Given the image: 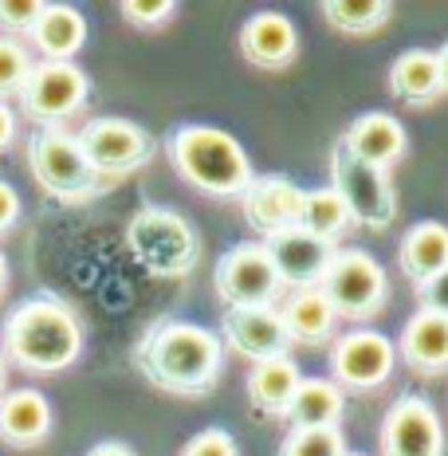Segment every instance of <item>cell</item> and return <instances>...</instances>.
I'll return each mask as SVG.
<instances>
[{
	"instance_id": "obj_1",
	"label": "cell",
	"mask_w": 448,
	"mask_h": 456,
	"mask_svg": "<svg viewBox=\"0 0 448 456\" xmlns=\"http://www.w3.org/2000/svg\"><path fill=\"white\" fill-rule=\"evenodd\" d=\"M138 374L174 397H205L224 366V346L201 322L161 319L142 335L134 350Z\"/></svg>"
},
{
	"instance_id": "obj_2",
	"label": "cell",
	"mask_w": 448,
	"mask_h": 456,
	"mask_svg": "<svg viewBox=\"0 0 448 456\" xmlns=\"http://www.w3.org/2000/svg\"><path fill=\"white\" fill-rule=\"evenodd\" d=\"M0 354L28 374H60L83 354V322L60 296H32L8 311Z\"/></svg>"
},
{
	"instance_id": "obj_3",
	"label": "cell",
	"mask_w": 448,
	"mask_h": 456,
	"mask_svg": "<svg viewBox=\"0 0 448 456\" xmlns=\"http://www.w3.org/2000/svg\"><path fill=\"white\" fill-rule=\"evenodd\" d=\"M169 161L193 189L208 197H244L252 185V161L244 146L221 126H201V122H185L169 134Z\"/></svg>"
},
{
	"instance_id": "obj_4",
	"label": "cell",
	"mask_w": 448,
	"mask_h": 456,
	"mask_svg": "<svg viewBox=\"0 0 448 456\" xmlns=\"http://www.w3.org/2000/svg\"><path fill=\"white\" fill-rule=\"evenodd\" d=\"M126 244L142 268L161 280H181L201 260L197 228L166 205H142L126 224Z\"/></svg>"
},
{
	"instance_id": "obj_5",
	"label": "cell",
	"mask_w": 448,
	"mask_h": 456,
	"mask_svg": "<svg viewBox=\"0 0 448 456\" xmlns=\"http://www.w3.org/2000/svg\"><path fill=\"white\" fill-rule=\"evenodd\" d=\"M28 169H32L36 185L63 205H83L107 189V182H102L91 169V161L83 158L75 134H68L63 126L36 130L32 142H28Z\"/></svg>"
},
{
	"instance_id": "obj_6",
	"label": "cell",
	"mask_w": 448,
	"mask_h": 456,
	"mask_svg": "<svg viewBox=\"0 0 448 456\" xmlns=\"http://www.w3.org/2000/svg\"><path fill=\"white\" fill-rule=\"evenodd\" d=\"M319 291H322V299L330 303L335 319L362 322V319H374L378 311L386 307L389 280H386L381 264L370 252L338 248L335 260H330V268H327V275H322Z\"/></svg>"
},
{
	"instance_id": "obj_7",
	"label": "cell",
	"mask_w": 448,
	"mask_h": 456,
	"mask_svg": "<svg viewBox=\"0 0 448 456\" xmlns=\"http://www.w3.org/2000/svg\"><path fill=\"white\" fill-rule=\"evenodd\" d=\"M75 142H79L83 158L91 161V169L107 185L138 174V169L150 166V158H154V138H150V130H142L138 122H130V118H114V114L87 118L83 130L75 134Z\"/></svg>"
},
{
	"instance_id": "obj_8",
	"label": "cell",
	"mask_w": 448,
	"mask_h": 456,
	"mask_svg": "<svg viewBox=\"0 0 448 456\" xmlns=\"http://www.w3.org/2000/svg\"><path fill=\"white\" fill-rule=\"evenodd\" d=\"M330 189L338 193V201L346 205L350 224H362L370 232H386L397 216V193L389 185L386 169H374L366 161L350 158L342 146L330 154Z\"/></svg>"
},
{
	"instance_id": "obj_9",
	"label": "cell",
	"mask_w": 448,
	"mask_h": 456,
	"mask_svg": "<svg viewBox=\"0 0 448 456\" xmlns=\"http://www.w3.org/2000/svg\"><path fill=\"white\" fill-rule=\"evenodd\" d=\"M91 79L83 68L75 63H32L24 87H20V114L28 122H36L40 130H60L71 114H79L87 107Z\"/></svg>"
},
{
	"instance_id": "obj_10",
	"label": "cell",
	"mask_w": 448,
	"mask_h": 456,
	"mask_svg": "<svg viewBox=\"0 0 448 456\" xmlns=\"http://www.w3.org/2000/svg\"><path fill=\"white\" fill-rule=\"evenodd\" d=\"M213 283L228 311H252V307H275L283 296V280L272 268L264 244H236L228 248L213 268Z\"/></svg>"
},
{
	"instance_id": "obj_11",
	"label": "cell",
	"mask_w": 448,
	"mask_h": 456,
	"mask_svg": "<svg viewBox=\"0 0 448 456\" xmlns=\"http://www.w3.org/2000/svg\"><path fill=\"white\" fill-rule=\"evenodd\" d=\"M381 456H444V429L421 394H402L381 421Z\"/></svg>"
},
{
	"instance_id": "obj_12",
	"label": "cell",
	"mask_w": 448,
	"mask_h": 456,
	"mask_svg": "<svg viewBox=\"0 0 448 456\" xmlns=\"http://www.w3.org/2000/svg\"><path fill=\"white\" fill-rule=\"evenodd\" d=\"M394 342L378 330H350L335 342L330 350V374H335V386L342 389H370L386 386L389 374H394Z\"/></svg>"
},
{
	"instance_id": "obj_13",
	"label": "cell",
	"mask_w": 448,
	"mask_h": 456,
	"mask_svg": "<svg viewBox=\"0 0 448 456\" xmlns=\"http://www.w3.org/2000/svg\"><path fill=\"white\" fill-rule=\"evenodd\" d=\"M264 252H268L272 268L280 272L283 288L303 291V288H319L322 275H327L330 260H335L338 244L319 240V236L303 232L299 224L288 228V232H275L264 240Z\"/></svg>"
},
{
	"instance_id": "obj_14",
	"label": "cell",
	"mask_w": 448,
	"mask_h": 456,
	"mask_svg": "<svg viewBox=\"0 0 448 456\" xmlns=\"http://www.w3.org/2000/svg\"><path fill=\"white\" fill-rule=\"evenodd\" d=\"M244 221L252 232H260L264 240L275 232H288V228L299 224V208H303V189L288 182L283 174L272 177H252V185L244 189L240 197Z\"/></svg>"
},
{
	"instance_id": "obj_15",
	"label": "cell",
	"mask_w": 448,
	"mask_h": 456,
	"mask_svg": "<svg viewBox=\"0 0 448 456\" xmlns=\"http://www.w3.org/2000/svg\"><path fill=\"white\" fill-rule=\"evenodd\" d=\"M221 335L228 342V350L252 358V362H268L291 350L288 330L280 322L275 307H252V311H224L221 319Z\"/></svg>"
},
{
	"instance_id": "obj_16",
	"label": "cell",
	"mask_w": 448,
	"mask_h": 456,
	"mask_svg": "<svg viewBox=\"0 0 448 456\" xmlns=\"http://www.w3.org/2000/svg\"><path fill=\"white\" fill-rule=\"evenodd\" d=\"M240 52L252 68L280 71L299 55V28L283 12H256L240 28Z\"/></svg>"
},
{
	"instance_id": "obj_17",
	"label": "cell",
	"mask_w": 448,
	"mask_h": 456,
	"mask_svg": "<svg viewBox=\"0 0 448 456\" xmlns=\"http://www.w3.org/2000/svg\"><path fill=\"white\" fill-rule=\"evenodd\" d=\"M338 146L346 150L350 158L366 161V166L389 169L394 161L405 158V126L394 118V114L370 110V114H358V118L350 122Z\"/></svg>"
},
{
	"instance_id": "obj_18",
	"label": "cell",
	"mask_w": 448,
	"mask_h": 456,
	"mask_svg": "<svg viewBox=\"0 0 448 456\" xmlns=\"http://www.w3.org/2000/svg\"><path fill=\"white\" fill-rule=\"evenodd\" d=\"M52 433V405L40 389H4L0 397V444L36 449Z\"/></svg>"
},
{
	"instance_id": "obj_19",
	"label": "cell",
	"mask_w": 448,
	"mask_h": 456,
	"mask_svg": "<svg viewBox=\"0 0 448 456\" xmlns=\"http://www.w3.org/2000/svg\"><path fill=\"white\" fill-rule=\"evenodd\" d=\"M397 354L417 374H433V378L444 374L448 370V319L433 315V311H417L402 327Z\"/></svg>"
},
{
	"instance_id": "obj_20",
	"label": "cell",
	"mask_w": 448,
	"mask_h": 456,
	"mask_svg": "<svg viewBox=\"0 0 448 456\" xmlns=\"http://www.w3.org/2000/svg\"><path fill=\"white\" fill-rule=\"evenodd\" d=\"M28 36H32L36 52H44V60L71 63V55L87 44V16L71 4H44Z\"/></svg>"
},
{
	"instance_id": "obj_21",
	"label": "cell",
	"mask_w": 448,
	"mask_h": 456,
	"mask_svg": "<svg viewBox=\"0 0 448 456\" xmlns=\"http://www.w3.org/2000/svg\"><path fill=\"white\" fill-rule=\"evenodd\" d=\"M299 382H303V374H299V366L291 362V354L256 362L248 370V402H252V410L260 417H283Z\"/></svg>"
},
{
	"instance_id": "obj_22",
	"label": "cell",
	"mask_w": 448,
	"mask_h": 456,
	"mask_svg": "<svg viewBox=\"0 0 448 456\" xmlns=\"http://www.w3.org/2000/svg\"><path fill=\"white\" fill-rule=\"evenodd\" d=\"M342 410H346V397L330 378H303L295 389L283 421L295 429H338Z\"/></svg>"
},
{
	"instance_id": "obj_23",
	"label": "cell",
	"mask_w": 448,
	"mask_h": 456,
	"mask_svg": "<svg viewBox=\"0 0 448 456\" xmlns=\"http://www.w3.org/2000/svg\"><path fill=\"white\" fill-rule=\"evenodd\" d=\"M275 311H280V322L288 330V342H299V346H319L335 330V311H330V303L322 299L319 288L291 291Z\"/></svg>"
},
{
	"instance_id": "obj_24",
	"label": "cell",
	"mask_w": 448,
	"mask_h": 456,
	"mask_svg": "<svg viewBox=\"0 0 448 456\" xmlns=\"http://www.w3.org/2000/svg\"><path fill=\"white\" fill-rule=\"evenodd\" d=\"M397 264H402V272L417 283V288L433 280L436 272H444L448 268V224H441V221H417L402 236Z\"/></svg>"
},
{
	"instance_id": "obj_25",
	"label": "cell",
	"mask_w": 448,
	"mask_h": 456,
	"mask_svg": "<svg viewBox=\"0 0 448 456\" xmlns=\"http://www.w3.org/2000/svg\"><path fill=\"white\" fill-rule=\"evenodd\" d=\"M389 91L405 107H433L441 99V75H436V55L425 47H409L389 68Z\"/></svg>"
},
{
	"instance_id": "obj_26",
	"label": "cell",
	"mask_w": 448,
	"mask_h": 456,
	"mask_svg": "<svg viewBox=\"0 0 448 456\" xmlns=\"http://www.w3.org/2000/svg\"><path fill=\"white\" fill-rule=\"evenodd\" d=\"M350 216H346V205L338 201V193L330 185L322 189H303V208H299V228L319 240H330L335 244L342 232H346Z\"/></svg>"
},
{
	"instance_id": "obj_27",
	"label": "cell",
	"mask_w": 448,
	"mask_h": 456,
	"mask_svg": "<svg viewBox=\"0 0 448 456\" xmlns=\"http://www.w3.org/2000/svg\"><path fill=\"white\" fill-rule=\"evenodd\" d=\"M389 12L394 8L386 0H327L322 4V16L335 32H346V36H370L378 28H386Z\"/></svg>"
},
{
	"instance_id": "obj_28",
	"label": "cell",
	"mask_w": 448,
	"mask_h": 456,
	"mask_svg": "<svg viewBox=\"0 0 448 456\" xmlns=\"http://www.w3.org/2000/svg\"><path fill=\"white\" fill-rule=\"evenodd\" d=\"M280 456H346L342 429H295L283 436Z\"/></svg>"
},
{
	"instance_id": "obj_29",
	"label": "cell",
	"mask_w": 448,
	"mask_h": 456,
	"mask_svg": "<svg viewBox=\"0 0 448 456\" xmlns=\"http://www.w3.org/2000/svg\"><path fill=\"white\" fill-rule=\"evenodd\" d=\"M28 71H32V55H28V47L20 40H12V36H0V102L12 99V94H20Z\"/></svg>"
},
{
	"instance_id": "obj_30",
	"label": "cell",
	"mask_w": 448,
	"mask_h": 456,
	"mask_svg": "<svg viewBox=\"0 0 448 456\" xmlns=\"http://www.w3.org/2000/svg\"><path fill=\"white\" fill-rule=\"evenodd\" d=\"M40 0H0V32L12 36H28L40 16Z\"/></svg>"
},
{
	"instance_id": "obj_31",
	"label": "cell",
	"mask_w": 448,
	"mask_h": 456,
	"mask_svg": "<svg viewBox=\"0 0 448 456\" xmlns=\"http://www.w3.org/2000/svg\"><path fill=\"white\" fill-rule=\"evenodd\" d=\"M174 12L177 4H169V0H122V16L134 28H161Z\"/></svg>"
},
{
	"instance_id": "obj_32",
	"label": "cell",
	"mask_w": 448,
	"mask_h": 456,
	"mask_svg": "<svg viewBox=\"0 0 448 456\" xmlns=\"http://www.w3.org/2000/svg\"><path fill=\"white\" fill-rule=\"evenodd\" d=\"M181 456H240V449L228 429H201L181 449Z\"/></svg>"
},
{
	"instance_id": "obj_33",
	"label": "cell",
	"mask_w": 448,
	"mask_h": 456,
	"mask_svg": "<svg viewBox=\"0 0 448 456\" xmlns=\"http://www.w3.org/2000/svg\"><path fill=\"white\" fill-rule=\"evenodd\" d=\"M417 299H421V311H433V315L448 319V268L436 272L428 283L417 288Z\"/></svg>"
},
{
	"instance_id": "obj_34",
	"label": "cell",
	"mask_w": 448,
	"mask_h": 456,
	"mask_svg": "<svg viewBox=\"0 0 448 456\" xmlns=\"http://www.w3.org/2000/svg\"><path fill=\"white\" fill-rule=\"evenodd\" d=\"M16 221H20V193H16L8 182H0V236H4Z\"/></svg>"
},
{
	"instance_id": "obj_35",
	"label": "cell",
	"mask_w": 448,
	"mask_h": 456,
	"mask_svg": "<svg viewBox=\"0 0 448 456\" xmlns=\"http://www.w3.org/2000/svg\"><path fill=\"white\" fill-rule=\"evenodd\" d=\"M12 138H16V114L8 102H0V154H8Z\"/></svg>"
},
{
	"instance_id": "obj_36",
	"label": "cell",
	"mask_w": 448,
	"mask_h": 456,
	"mask_svg": "<svg viewBox=\"0 0 448 456\" xmlns=\"http://www.w3.org/2000/svg\"><path fill=\"white\" fill-rule=\"evenodd\" d=\"M87 456H138L130 444H122V441H102V444H94V449Z\"/></svg>"
},
{
	"instance_id": "obj_37",
	"label": "cell",
	"mask_w": 448,
	"mask_h": 456,
	"mask_svg": "<svg viewBox=\"0 0 448 456\" xmlns=\"http://www.w3.org/2000/svg\"><path fill=\"white\" fill-rule=\"evenodd\" d=\"M436 55V75H441V94H448V40L441 44V52H433Z\"/></svg>"
},
{
	"instance_id": "obj_38",
	"label": "cell",
	"mask_w": 448,
	"mask_h": 456,
	"mask_svg": "<svg viewBox=\"0 0 448 456\" xmlns=\"http://www.w3.org/2000/svg\"><path fill=\"white\" fill-rule=\"evenodd\" d=\"M4 288H8V260H4V252H0V296H4Z\"/></svg>"
},
{
	"instance_id": "obj_39",
	"label": "cell",
	"mask_w": 448,
	"mask_h": 456,
	"mask_svg": "<svg viewBox=\"0 0 448 456\" xmlns=\"http://www.w3.org/2000/svg\"><path fill=\"white\" fill-rule=\"evenodd\" d=\"M4 389H8V362H4V354H0V397H4Z\"/></svg>"
},
{
	"instance_id": "obj_40",
	"label": "cell",
	"mask_w": 448,
	"mask_h": 456,
	"mask_svg": "<svg viewBox=\"0 0 448 456\" xmlns=\"http://www.w3.org/2000/svg\"><path fill=\"white\" fill-rule=\"evenodd\" d=\"M346 456H366V452H346Z\"/></svg>"
}]
</instances>
